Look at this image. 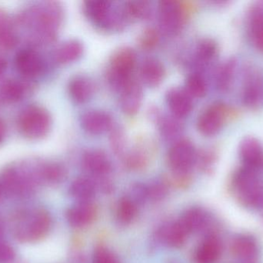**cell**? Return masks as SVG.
Returning <instances> with one entry per match:
<instances>
[{
  "instance_id": "obj_1",
  "label": "cell",
  "mask_w": 263,
  "mask_h": 263,
  "mask_svg": "<svg viewBox=\"0 0 263 263\" xmlns=\"http://www.w3.org/2000/svg\"><path fill=\"white\" fill-rule=\"evenodd\" d=\"M23 20L29 26H33L39 41L51 43L57 37L63 23V9L57 2H46L27 13Z\"/></svg>"
},
{
  "instance_id": "obj_2",
  "label": "cell",
  "mask_w": 263,
  "mask_h": 263,
  "mask_svg": "<svg viewBox=\"0 0 263 263\" xmlns=\"http://www.w3.org/2000/svg\"><path fill=\"white\" fill-rule=\"evenodd\" d=\"M191 2L165 0L159 3V21L161 29L168 35H176L182 30L187 19L194 11Z\"/></svg>"
},
{
  "instance_id": "obj_3",
  "label": "cell",
  "mask_w": 263,
  "mask_h": 263,
  "mask_svg": "<svg viewBox=\"0 0 263 263\" xmlns=\"http://www.w3.org/2000/svg\"><path fill=\"white\" fill-rule=\"evenodd\" d=\"M136 61V52L129 46H122L114 51L107 72V79L112 87L121 91L130 81Z\"/></svg>"
},
{
  "instance_id": "obj_4",
  "label": "cell",
  "mask_w": 263,
  "mask_h": 263,
  "mask_svg": "<svg viewBox=\"0 0 263 263\" xmlns=\"http://www.w3.org/2000/svg\"><path fill=\"white\" fill-rule=\"evenodd\" d=\"M18 125L25 137L36 140L49 134L52 120L47 110L38 105H30L20 113Z\"/></svg>"
},
{
  "instance_id": "obj_5",
  "label": "cell",
  "mask_w": 263,
  "mask_h": 263,
  "mask_svg": "<svg viewBox=\"0 0 263 263\" xmlns=\"http://www.w3.org/2000/svg\"><path fill=\"white\" fill-rule=\"evenodd\" d=\"M51 226L49 213L36 209L25 215L16 225L17 239L23 242H35L46 236Z\"/></svg>"
},
{
  "instance_id": "obj_6",
  "label": "cell",
  "mask_w": 263,
  "mask_h": 263,
  "mask_svg": "<svg viewBox=\"0 0 263 263\" xmlns=\"http://www.w3.org/2000/svg\"><path fill=\"white\" fill-rule=\"evenodd\" d=\"M233 189L241 203L256 206L262 201V191L254 170L246 167L238 171L233 179Z\"/></svg>"
},
{
  "instance_id": "obj_7",
  "label": "cell",
  "mask_w": 263,
  "mask_h": 263,
  "mask_svg": "<svg viewBox=\"0 0 263 263\" xmlns=\"http://www.w3.org/2000/svg\"><path fill=\"white\" fill-rule=\"evenodd\" d=\"M196 159V149L189 139L176 141L168 151V165L176 174H186Z\"/></svg>"
},
{
  "instance_id": "obj_8",
  "label": "cell",
  "mask_w": 263,
  "mask_h": 263,
  "mask_svg": "<svg viewBox=\"0 0 263 263\" xmlns=\"http://www.w3.org/2000/svg\"><path fill=\"white\" fill-rule=\"evenodd\" d=\"M230 111L227 106L222 103L210 105L198 117V131L205 136L217 134L225 125Z\"/></svg>"
},
{
  "instance_id": "obj_9",
  "label": "cell",
  "mask_w": 263,
  "mask_h": 263,
  "mask_svg": "<svg viewBox=\"0 0 263 263\" xmlns=\"http://www.w3.org/2000/svg\"><path fill=\"white\" fill-rule=\"evenodd\" d=\"M82 128L88 134L99 135L110 131L114 127L112 118L109 114L103 111H89L80 119Z\"/></svg>"
},
{
  "instance_id": "obj_10",
  "label": "cell",
  "mask_w": 263,
  "mask_h": 263,
  "mask_svg": "<svg viewBox=\"0 0 263 263\" xmlns=\"http://www.w3.org/2000/svg\"><path fill=\"white\" fill-rule=\"evenodd\" d=\"M15 67L26 78H35L43 71V62L40 56L32 49H23L17 54Z\"/></svg>"
},
{
  "instance_id": "obj_11",
  "label": "cell",
  "mask_w": 263,
  "mask_h": 263,
  "mask_svg": "<svg viewBox=\"0 0 263 263\" xmlns=\"http://www.w3.org/2000/svg\"><path fill=\"white\" fill-rule=\"evenodd\" d=\"M142 97L143 94L140 83L132 79L121 90L120 106L123 112L129 117L136 115L140 109Z\"/></svg>"
},
{
  "instance_id": "obj_12",
  "label": "cell",
  "mask_w": 263,
  "mask_h": 263,
  "mask_svg": "<svg viewBox=\"0 0 263 263\" xmlns=\"http://www.w3.org/2000/svg\"><path fill=\"white\" fill-rule=\"evenodd\" d=\"M166 103L172 114L179 119L188 116L193 108V97L182 88H171L166 94Z\"/></svg>"
},
{
  "instance_id": "obj_13",
  "label": "cell",
  "mask_w": 263,
  "mask_h": 263,
  "mask_svg": "<svg viewBox=\"0 0 263 263\" xmlns=\"http://www.w3.org/2000/svg\"><path fill=\"white\" fill-rule=\"evenodd\" d=\"M239 154L247 168L255 170L263 166V149L257 139L247 137L239 145Z\"/></svg>"
},
{
  "instance_id": "obj_14",
  "label": "cell",
  "mask_w": 263,
  "mask_h": 263,
  "mask_svg": "<svg viewBox=\"0 0 263 263\" xmlns=\"http://www.w3.org/2000/svg\"><path fill=\"white\" fill-rule=\"evenodd\" d=\"M82 163L84 169L94 176H105L111 170L109 157L100 150H89L85 152Z\"/></svg>"
},
{
  "instance_id": "obj_15",
  "label": "cell",
  "mask_w": 263,
  "mask_h": 263,
  "mask_svg": "<svg viewBox=\"0 0 263 263\" xmlns=\"http://www.w3.org/2000/svg\"><path fill=\"white\" fill-rule=\"evenodd\" d=\"M140 76L147 86L156 87L159 86L165 78V66L157 59H145L141 64Z\"/></svg>"
},
{
  "instance_id": "obj_16",
  "label": "cell",
  "mask_w": 263,
  "mask_h": 263,
  "mask_svg": "<svg viewBox=\"0 0 263 263\" xmlns=\"http://www.w3.org/2000/svg\"><path fill=\"white\" fill-rule=\"evenodd\" d=\"M69 96L77 103L87 102L95 92V85L92 80L86 76H76L69 81Z\"/></svg>"
},
{
  "instance_id": "obj_17",
  "label": "cell",
  "mask_w": 263,
  "mask_h": 263,
  "mask_svg": "<svg viewBox=\"0 0 263 263\" xmlns=\"http://www.w3.org/2000/svg\"><path fill=\"white\" fill-rule=\"evenodd\" d=\"M96 216L95 207L89 202H80L69 208L67 219L72 226L77 228L89 225Z\"/></svg>"
},
{
  "instance_id": "obj_18",
  "label": "cell",
  "mask_w": 263,
  "mask_h": 263,
  "mask_svg": "<svg viewBox=\"0 0 263 263\" xmlns=\"http://www.w3.org/2000/svg\"><path fill=\"white\" fill-rule=\"evenodd\" d=\"M83 43L77 40L64 42L55 49L54 59L60 64H68L80 59L83 55Z\"/></svg>"
},
{
  "instance_id": "obj_19",
  "label": "cell",
  "mask_w": 263,
  "mask_h": 263,
  "mask_svg": "<svg viewBox=\"0 0 263 263\" xmlns=\"http://www.w3.org/2000/svg\"><path fill=\"white\" fill-rule=\"evenodd\" d=\"M248 25L252 43L257 49L263 50V4L253 7L249 16Z\"/></svg>"
},
{
  "instance_id": "obj_20",
  "label": "cell",
  "mask_w": 263,
  "mask_h": 263,
  "mask_svg": "<svg viewBox=\"0 0 263 263\" xmlns=\"http://www.w3.org/2000/svg\"><path fill=\"white\" fill-rule=\"evenodd\" d=\"M4 188L13 194H22L29 188L30 179L15 168L6 169L3 176Z\"/></svg>"
},
{
  "instance_id": "obj_21",
  "label": "cell",
  "mask_w": 263,
  "mask_h": 263,
  "mask_svg": "<svg viewBox=\"0 0 263 263\" xmlns=\"http://www.w3.org/2000/svg\"><path fill=\"white\" fill-rule=\"evenodd\" d=\"M222 246L216 237H209L198 247L196 260L198 263H214L220 257Z\"/></svg>"
},
{
  "instance_id": "obj_22",
  "label": "cell",
  "mask_w": 263,
  "mask_h": 263,
  "mask_svg": "<svg viewBox=\"0 0 263 263\" xmlns=\"http://www.w3.org/2000/svg\"><path fill=\"white\" fill-rule=\"evenodd\" d=\"M188 233L180 222H174L162 229L160 237L168 247L179 248L185 243Z\"/></svg>"
},
{
  "instance_id": "obj_23",
  "label": "cell",
  "mask_w": 263,
  "mask_h": 263,
  "mask_svg": "<svg viewBox=\"0 0 263 263\" xmlns=\"http://www.w3.org/2000/svg\"><path fill=\"white\" fill-rule=\"evenodd\" d=\"M262 96V82L258 75L247 77L242 91V101L248 107H254L259 103Z\"/></svg>"
},
{
  "instance_id": "obj_24",
  "label": "cell",
  "mask_w": 263,
  "mask_h": 263,
  "mask_svg": "<svg viewBox=\"0 0 263 263\" xmlns=\"http://www.w3.org/2000/svg\"><path fill=\"white\" fill-rule=\"evenodd\" d=\"M151 4L148 1L127 2L123 6V12L128 22L147 20L151 15Z\"/></svg>"
},
{
  "instance_id": "obj_25",
  "label": "cell",
  "mask_w": 263,
  "mask_h": 263,
  "mask_svg": "<svg viewBox=\"0 0 263 263\" xmlns=\"http://www.w3.org/2000/svg\"><path fill=\"white\" fill-rule=\"evenodd\" d=\"M24 94L25 86L16 80H6L0 86V98L6 103H16L23 99Z\"/></svg>"
},
{
  "instance_id": "obj_26",
  "label": "cell",
  "mask_w": 263,
  "mask_h": 263,
  "mask_svg": "<svg viewBox=\"0 0 263 263\" xmlns=\"http://www.w3.org/2000/svg\"><path fill=\"white\" fill-rule=\"evenodd\" d=\"M18 43V37L12 30L9 18L0 11V49L9 50L15 47Z\"/></svg>"
},
{
  "instance_id": "obj_27",
  "label": "cell",
  "mask_w": 263,
  "mask_h": 263,
  "mask_svg": "<svg viewBox=\"0 0 263 263\" xmlns=\"http://www.w3.org/2000/svg\"><path fill=\"white\" fill-rule=\"evenodd\" d=\"M149 142H137L135 149L132 150L126 157V165L131 169L139 170L145 168L148 162V154H147V146L149 145Z\"/></svg>"
},
{
  "instance_id": "obj_28",
  "label": "cell",
  "mask_w": 263,
  "mask_h": 263,
  "mask_svg": "<svg viewBox=\"0 0 263 263\" xmlns=\"http://www.w3.org/2000/svg\"><path fill=\"white\" fill-rule=\"evenodd\" d=\"M70 194L80 202H89L95 194V186L89 179L78 178L71 185Z\"/></svg>"
},
{
  "instance_id": "obj_29",
  "label": "cell",
  "mask_w": 263,
  "mask_h": 263,
  "mask_svg": "<svg viewBox=\"0 0 263 263\" xmlns=\"http://www.w3.org/2000/svg\"><path fill=\"white\" fill-rule=\"evenodd\" d=\"M161 134L167 140H172L179 136L182 130L179 119L174 116L156 115Z\"/></svg>"
},
{
  "instance_id": "obj_30",
  "label": "cell",
  "mask_w": 263,
  "mask_h": 263,
  "mask_svg": "<svg viewBox=\"0 0 263 263\" xmlns=\"http://www.w3.org/2000/svg\"><path fill=\"white\" fill-rule=\"evenodd\" d=\"M236 66V60L234 59H230L219 67L216 74V86L219 91H227L231 86Z\"/></svg>"
},
{
  "instance_id": "obj_31",
  "label": "cell",
  "mask_w": 263,
  "mask_h": 263,
  "mask_svg": "<svg viewBox=\"0 0 263 263\" xmlns=\"http://www.w3.org/2000/svg\"><path fill=\"white\" fill-rule=\"evenodd\" d=\"M217 52V45L211 39H204L198 43L196 57L198 63L205 64L213 60Z\"/></svg>"
},
{
  "instance_id": "obj_32",
  "label": "cell",
  "mask_w": 263,
  "mask_h": 263,
  "mask_svg": "<svg viewBox=\"0 0 263 263\" xmlns=\"http://www.w3.org/2000/svg\"><path fill=\"white\" fill-rule=\"evenodd\" d=\"M185 90L192 97L201 98L206 94V82L200 74H191L187 78Z\"/></svg>"
},
{
  "instance_id": "obj_33",
  "label": "cell",
  "mask_w": 263,
  "mask_h": 263,
  "mask_svg": "<svg viewBox=\"0 0 263 263\" xmlns=\"http://www.w3.org/2000/svg\"><path fill=\"white\" fill-rule=\"evenodd\" d=\"M233 251L236 256L243 260H250L256 254L255 242L250 238L240 237L235 241Z\"/></svg>"
},
{
  "instance_id": "obj_34",
  "label": "cell",
  "mask_w": 263,
  "mask_h": 263,
  "mask_svg": "<svg viewBox=\"0 0 263 263\" xmlns=\"http://www.w3.org/2000/svg\"><path fill=\"white\" fill-rule=\"evenodd\" d=\"M204 220H205V218H204V215L202 211L197 208H192V209L188 210L182 216L179 222L190 233L200 229L203 224Z\"/></svg>"
},
{
  "instance_id": "obj_35",
  "label": "cell",
  "mask_w": 263,
  "mask_h": 263,
  "mask_svg": "<svg viewBox=\"0 0 263 263\" xmlns=\"http://www.w3.org/2000/svg\"><path fill=\"white\" fill-rule=\"evenodd\" d=\"M137 207L134 201L127 197L123 198L119 202L117 216L119 220L124 224L131 222L136 217Z\"/></svg>"
},
{
  "instance_id": "obj_36",
  "label": "cell",
  "mask_w": 263,
  "mask_h": 263,
  "mask_svg": "<svg viewBox=\"0 0 263 263\" xmlns=\"http://www.w3.org/2000/svg\"><path fill=\"white\" fill-rule=\"evenodd\" d=\"M40 177L49 182H58L66 176V169L58 163H48L43 165L40 170Z\"/></svg>"
},
{
  "instance_id": "obj_37",
  "label": "cell",
  "mask_w": 263,
  "mask_h": 263,
  "mask_svg": "<svg viewBox=\"0 0 263 263\" xmlns=\"http://www.w3.org/2000/svg\"><path fill=\"white\" fill-rule=\"evenodd\" d=\"M159 42V32L153 27L145 28L138 38L139 47L145 51L153 50L157 46Z\"/></svg>"
},
{
  "instance_id": "obj_38",
  "label": "cell",
  "mask_w": 263,
  "mask_h": 263,
  "mask_svg": "<svg viewBox=\"0 0 263 263\" xmlns=\"http://www.w3.org/2000/svg\"><path fill=\"white\" fill-rule=\"evenodd\" d=\"M109 143L112 151L117 155H121L124 153L126 146V139L123 128L120 127H112L109 134Z\"/></svg>"
},
{
  "instance_id": "obj_39",
  "label": "cell",
  "mask_w": 263,
  "mask_h": 263,
  "mask_svg": "<svg viewBox=\"0 0 263 263\" xmlns=\"http://www.w3.org/2000/svg\"><path fill=\"white\" fill-rule=\"evenodd\" d=\"M93 263H120L118 258L107 249L100 247L94 254Z\"/></svg>"
},
{
  "instance_id": "obj_40",
  "label": "cell",
  "mask_w": 263,
  "mask_h": 263,
  "mask_svg": "<svg viewBox=\"0 0 263 263\" xmlns=\"http://www.w3.org/2000/svg\"><path fill=\"white\" fill-rule=\"evenodd\" d=\"M147 196L154 199H162L166 194V186L164 183H155L146 188Z\"/></svg>"
},
{
  "instance_id": "obj_41",
  "label": "cell",
  "mask_w": 263,
  "mask_h": 263,
  "mask_svg": "<svg viewBox=\"0 0 263 263\" xmlns=\"http://www.w3.org/2000/svg\"><path fill=\"white\" fill-rule=\"evenodd\" d=\"M13 257L12 249L7 244L0 242V263H9L12 260Z\"/></svg>"
},
{
  "instance_id": "obj_42",
  "label": "cell",
  "mask_w": 263,
  "mask_h": 263,
  "mask_svg": "<svg viewBox=\"0 0 263 263\" xmlns=\"http://www.w3.org/2000/svg\"><path fill=\"white\" fill-rule=\"evenodd\" d=\"M6 125L4 122L0 119V143L3 142L6 135Z\"/></svg>"
},
{
  "instance_id": "obj_43",
  "label": "cell",
  "mask_w": 263,
  "mask_h": 263,
  "mask_svg": "<svg viewBox=\"0 0 263 263\" xmlns=\"http://www.w3.org/2000/svg\"><path fill=\"white\" fill-rule=\"evenodd\" d=\"M6 66H7V63H6V60H5L4 59L0 57V76L4 73V71H6Z\"/></svg>"
}]
</instances>
